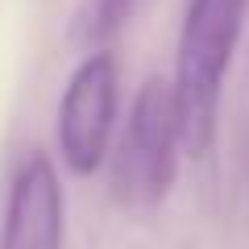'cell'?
I'll list each match as a JSON object with an SVG mask.
<instances>
[{"label":"cell","mask_w":249,"mask_h":249,"mask_svg":"<svg viewBox=\"0 0 249 249\" xmlns=\"http://www.w3.org/2000/svg\"><path fill=\"white\" fill-rule=\"evenodd\" d=\"M245 13L249 0H187L183 9L175 75L166 83H170V100H175L178 145L191 158H208L216 145L220 91L232 58H237Z\"/></svg>","instance_id":"6da1fadb"},{"label":"cell","mask_w":249,"mask_h":249,"mask_svg":"<svg viewBox=\"0 0 249 249\" xmlns=\"http://www.w3.org/2000/svg\"><path fill=\"white\" fill-rule=\"evenodd\" d=\"M121 108V71L112 50H91L67 79L54 112V142L58 158L71 175L88 178L104 166L108 137Z\"/></svg>","instance_id":"3957f363"},{"label":"cell","mask_w":249,"mask_h":249,"mask_svg":"<svg viewBox=\"0 0 249 249\" xmlns=\"http://www.w3.org/2000/svg\"><path fill=\"white\" fill-rule=\"evenodd\" d=\"M62 237H67V199L58 166L50 162V154L34 150L13 170L0 249H62Z\"/></svg>","instance_id":"277c9868"},{"label":"cell","mask_w":249,"mask_h":249,"mask_svg":"<svg viewBox=\"0 0 249 249\" xmlns=\"http://www.w3.org/2000/svg\"><path fill=\"white\" fill-rule=\"evenodd\" d=\"M178 150L183 145H178L170 83L162 75H150L137 88L121 142L112 150V196L124 208H158L175 187Z\"/></svg>","instance_id":"7a4b0ae2"}]
</instances>
